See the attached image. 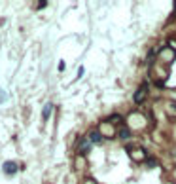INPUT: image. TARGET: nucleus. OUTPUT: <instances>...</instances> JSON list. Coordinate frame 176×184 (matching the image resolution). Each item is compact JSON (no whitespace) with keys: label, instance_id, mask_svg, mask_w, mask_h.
<instances>
[{"label":"nucleus","instance_id":"f257e3e1","mask_svg":"<svg viewBox=\"0 0 176 184\" xmlns=\"http://www.w3.org/2000/svg\"><path fill=\"white\" fill-rule=\"evenodd\" d=\"M127 152H129V156L135 161H142V159H146L148 156H146V152L142 150V148H135V146H127Z\"/></svg>","mask_w":176,"mask_h":184},{"label":"nucleus","instance_id":"f03ea898","mask_svg":"<svg viewBox=\"0 0 176 184\" xmlns=\"http://www.w3.org/2000/svg\"><path fill=\"white\" fill-rule=\"evenodd\" d=\"M2 169H4L6 175H15L19 167H17V163H13V161H6V163L2 165Z\"/></svg>","mask_w":176,"mask_h":184},{"label":"nucleus","instance_id":"7ed1b4c3","mask_svg":"<svg viewBox=\"0 0 176 184\" xmlns=\"http://www.w3.org/2000/svg\"><path fill=\"white\" fill-rule=\"evenodd\" d=\"M146 91H148V86L144 84V86L135 93V103H142V101H144V99H146Z\"/></svg>","mask_w":176,"mask_h":184},{"label":"nucleus","instance_id":"20e7f679","mask_svg":"<svg viewBox=\"0 0 176 184\" xmlns=\"http://www.w3.org/2000/svg\"><path fill=\"white\" fill-rule=\"evenodd\" d=\"M159 55H161V57H163L165 61H172V59L176 57V51H174V49H168V48H167V49H163V51H161Z\"/></svg>","mask_w":176,"mask_h":184},{"label":"nucleus","instance_id":"39448f33","mask_svg":"<svg viewBox=\"0 0 176 184\" xmlns=\"http://www.w3.org/2000/svg\"><path fill=\"white\" fill-rule=\"evenodd\" d=\"M102 139H104V137H102L101 131H91V133H89V140H91V143H95V144H98Z\"/></svg>","mask_w":176,"mask_h":184},{"label":"nucleus","instance_id":"423d86ee","mask_svg":"<svg viewBox=\"0 0 176 184\" xmlns=\"http://www.w3.org/2000/svg\"><path fill=\"white\" fill-rule=\"evenodd\" d=\"M101 127H102V133H104L106 137H112V135L116 133V131H114V127H112V123H110V125H108V123H102ZM104 135H102V137H104Z\"/></svg>","mask_w":176,"mask_h":184},{"label":"nucleus","instance_id":"0eeeda50","mask_svg":"<svg viewBox=\"0 0 176 184\" xmlns=\"http://www.w3.org/2000/svg\"><path fill=\"white\" fill-rule=\"evenodd\" d=\"M89 146H91V144H89V140H85V139H82V140H80V144H78V148H80V152H82V154H85V152L89 150Z\"/></svg>","mask_w":176,"mask_h":184},{"label":"nucleus","instance_id":"6e6552de","mask_svg":"<svg viewBox=\"0 0 176 184\" xmlns=\"http://www.w3.org/2000/svg\"><path fill=\"white\" fill-rule=\"evenodd\" d=\"M119 137H121L123 140H125V139H129V137H131V129H129V127H123V129L119 131Z\"/></svg>","mask_w":176,"mask_h":184},{"label":"nucleus","instance_id":"1a4fd4ad","mask_svg":"<svg viewBox=\"0 0 176 184\" xmlns=\"http://www.w3.org/2000/svg\"><path fill=\"white\" fill-rule=\"evenodd\" d=\"M51 104H46V108H44V120H47L49 118V114H51Z\"/></svg>","mask_w":176,"mask_h":184},{"label":"nucleus","instance_id":"9d476101","mask_svg":"<svg viewBox=\"0 0 176 184\" xmlns=\"http://www.w3.org/2000/svg\"><path fill=\"white\" fill-rule=\"evenodd\" d=\"M157 163H159V161H157V159H150V161H148V165H150V167H155Z\"/></svg>","mask_w":176,"mask_h":184},{"label":"nucleus","instance_id":"9b49d317","mask_svg":"<svg viewBox=\"0 0 176 184\" xmlns=\"http://www.w3.org/2000/svg\"><path fill=\"white\" fill-rule=\"evenodd\" d=\"M112 122H121V116H117V114L112 116Z\"/></svg>","mask_w":176,"mask_h":184},{"label":"nucleus","instance_id":"f8f14e48","mask_svg":"<svg viewBox=\"0 0 176 184\" xmlns=\"http://www.w3.org/2000/svg\"><path fill=\"white\" fill-rule=\"evenodd\" d=\"M87 184H95V182H93V180H87Z\"/></svg>","mask_w":176,"mask_h":184}]
</instances>
